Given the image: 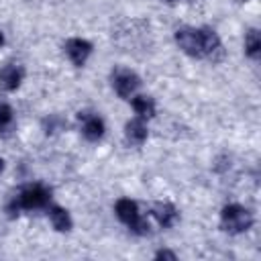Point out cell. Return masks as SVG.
<instances>
[{
  "instance_id": "cell-20",
  "label": "cell",
  "mask_w": 261,
  "mask_h": 261,
  "mask_svg": "<svg viewBox=\"0 0 261 261\" xmlns=\"http://www.w3.org/2000/svg\"><path fill=\"white\" fill-rule=\"evenodd\" d=\"M237 2H249V0H237Z\"/></svg>"
},
{
  "instance_id": "cell-18",
  "label": "cell",
  "mask_w": 261,
  "mask_h": 261,
  "mask_svg": "<svg viewBox=\"0 0 261 261\" xmlns=\"http://www.w3.org/2000/svg\"><path fill=\"white\" fill-rule=\"evenodd\" d=\"M4 167H6V163H4V159H2V157H0V173H2V171H4Z\"/></svg>"
},
{
  "instance_id": "cell-3",
  "label": "cell",
  "mask_w": 261,
  "mask_h": 261,
  "mask_svg": "<svg viewBox=\"0 0 261 261\" xmlns=\"http://www.w3.org/2000/svg\"><path fill=\"white\" fill-rule=\"evenodd\" d=\"M139 86H141V77L135 71H130L126 67H116L112 71V88L120 98H124V100L133 98L135 92L139 90Z\"/></svg>"
},
{
  "instance_id": "cell-15",
  "label": "cell",
  "mask_w": 261,
  "mask_h": 261,
  "mask_svg": "<svg viewBox=\"0 0 261 261\" xmlns=\"http://www.w3.org/2000/svg\"><path fill=\"white\" fill-rule=\"evenodd\" d=\"M14 120V112L6 102H0V133H6L12 126Z\"/></svg>"
},
{
  "instance_id": "cell-11",
  "label": "cell",
  "mask_w": 261,
  "mask_h": 261,
  "mask_svg": "<svg viewBox=\"0 0 261 261\" xmlns=\"http://www.w3.org/2000/svg\"><path fill=\"white\" fill-rule=\"evenodd\" d=\"M147 135H149V130H147V124L143 122V118H133L124 124V137L133 145H143L147 141Z\"/></svg>"
},
{
  "instance_id": "cell-2",
  "label": "cell",
  "mask_w": 261,
  "mask_h": 261,
  "mask_svg": "<svg viewBox=\"0 0 261 261\" xmlns=\"http://www.w3.org/2000/svg\"><path fill=\"white\" fill-rule=\"evenodd\" d=\"M51 200V190L43 184H31L20 194L12 200L10 208L12 210H33V208H43Z\"/></svg>"
},
{
  "instance_id": "cell-16",
  "label": "cell",
  "mask_w": 261,
  "mask_h": 261,
  "mask_svg": "<svg viewBox=\"0 0 261 261\" xmlns=\"http://www.w3.org/2000/svg\"><path fill=\"white\" fill-rule=\"evenodd\" d=\"M128 228L135 232V234H139V237H145V234H149V220L147 218H143V216H139L133 224H128Z\"/></svg>"
},
{
  "instance_id": "cell-12",
  "label": "cell",
  "mask_w": 261,
  "mask_h": 261,
  "mask_svg": "<svg viewBox=\"0 0 261 261\" xmlns=\"http://www.w3.org/2000/svg\"><path fill=\"white\" fill-rule=\"evenodd\" d=\"M49 220H51L53 228L59 230V232H69L71 226H73V220H71L69 212L65 208H61V206H53L49 210Z\"/></svg>"
},
{
  "instance_id": "cell-4",
  "label": "cell",
  "mask_w": 261,
  "mask_h": 261,
  "mask_svg": "<svg viewBox=\"0 0 261 261\" xmlns=\"http://www.w3.org/2000/svg\"><path fill=\"white\" fill-rule=\"evenodd\" d=\"M175 43L177 47L190 55V57H204L202 55V41H200V31L198 29H190V27H181L175 31Z\"/></svg>"
},
{
  "instance_id": "cell-14",
  "label": "cell",
  "mask_w": 261,
  "mask_h": 261,
  "mask_svg": "<svg viewBox=\"0 0 261 261\" xmlns=\"http://www.w3.org/2000/svg\"><path fill=\"white\" fill-rule=\"evenodd\" d=\"M245 53L251 57V59H257L261 55V37L255 29H251L247 35H245Z\"/></svg>"
},
{
  "instance_id": "cell-17",
  "label": "cell",
  "mask_w": 261,
  "mask_h": 261,
  "mask_svg": "<svg viewBox=\"0 0 261 261\" xmlns=\"http://www.w3.org/2000/svg\"><path fill=\"white\" fill-rule=\"evenodd\" d=\"M155 257H157V259H171V261H175V259H177V255H175L173 251H167V249L157 251V253H155Z\"/></svg>"
},
{
  "instance_id": "cell-13",
  "label": "cell",
  "mask_w": 261,
  "mask_h": 261,
  "mask_svg": "<svg viewBox=\"0 0 261 261\" xmlns=\"http://www.w3.org/2000/svg\"><path fill=\"white\" fill-rule=\"evenodd\" d=\"M133 110L139 114V118H153L155 116V102L149 96H133Z\"/></svg>"
},
{
  "instance_id": "cell-6",
  "label": "cell",
  "mask_w": 261,
  "mask_h": 261,
  "mask_svg": "<svg viewBox=\"0 0 261 261\" xmlns=\"http://www.w3.org/2000/svg\"><path fill=\"white\" fill-rule=\"evenodd\" d=\"M198 31H200V41H202V55L212 61H218L222 57V43H220L218 33L210 27H204Z\"/></svg>"
},
{
  "instance_id": "cell-10",
  "label": "cell",
  "mask_w": 261,
  "mask_h": 261,
  "mask_svg": "<svg viewBox=\"0 0 261 261\" xmlns=\"http://www.w3.org/2000/svg\"><path fill=\"white\" fill-rule=\"evenodd\" d=\"M114 212H116L118 220H120V222H124L126 226H128V224H133V222L141 216L137 202H135V200H130V198H120V200H116V204H114Z\"/></svg>"
},
{
  "instance_id": "cell-7",
  "label": "cell",
  "mask_w": 261,
  "mask_h": 261,
  "mask_svg": "<svg viewBox=\"0 0 261 261\" xmlns=\"http://www.w3.org/2000/svg\"><path fill=\"white\" fill-rule=\"evenodd\" d=\"M80 120H82V135L86 141L90 143H98L104 133H106V124L100 116L96 114H88V112H80Z\"/></svg>"
},
{
  "instance_id": "cell-8",
  "label": "cell",
  "mask_w": 261,
  "mask_h": 261,
  "mask_svg": "<svg viewBox=\"0 0 261 261\" xmlns=\"http://www.w3.org/2000/svg\"><path fill=\"white\" fill-rule=\"evenodd\" d=\"M151 216H153V218L157 220V224L163 226V228H171V226H175L177 220H179L177 208H175L173 204H169V202H155V204L151 206Z\"/></svg>"
},
{
  "instance_id": "cell-21",
  "label": "cell",
  "mask_w": 261,
  "mask_h": 261,
  "mask_svg": "<svg viewBox=\"0 0 261 261\" xmlns=\"http://www.w3.org/2000/svg\"><path fill=\"white\" fill-rule=\"evenodd\" d=\"M165 2H175V0H165Z\"/></svg>"
},
{
  "instance_id": "cell-9",
  "label": "cell",
  "mask_w": 261,
  "mask_h": 261,
  "mask_svg": "<svg viewBox=\"0 0 261 261\" xmlns=\"http://www.w3.org/2000/svg\"><path fill=\"white\" fill-rule=\"evenodd\" d=\"M22 77H24V69L16 63H8L0 69V88L4 92H14L22 84Z\"/></svg>"
},
{
  "instance_id": "cell-5",
  "label": "cell",
  "mask_w": 261,
  "mask_h": 261,
  "mask_svg": "<svg viewBox=\"0 0 261 261\" xmlns=\"http://www.w3.org/2000/svg\"><path fill=\"white\" fill-rule=\"evenodd\" d=\"M63 49H65V55L69 57V61L75 67H82L88 61L90 53H92V43L86 41V39H82V37H71V39L65 41Z\"/></svg>"
},
{
  "instance_id": "cell-19",
  "label": "cell",
  "mask_w": 261,
  "mask_h": 261,
  "mask_svg": "<svg viewBox=\"0 0 261 261\" xmlns=\"http://www.w3.org/2000/svg\"><path fill=\"white\" fill-rule=\"evenodd\" d=\"M2 45H4V33L0 31V47H2Z\"/></svg>"
},
{
  "instance_id": "cell-1",
  "label": "cell",
  "mask_w": 261,
  "mask_h": 261,
  "mask_svg": "<svg viewBox=\"0 0 261 261\" xmlns=\"http://www.w3.org/2000/svg\"><path fill=\"white\" fill-rule=\"evenodd\" d=\"M220 224L226 232L239 234L253 226V214L241 204H226L220 212Z\"/></svg>"
}]
</instances>
